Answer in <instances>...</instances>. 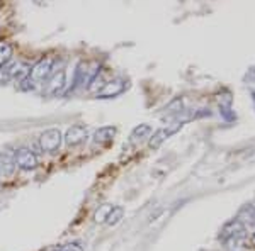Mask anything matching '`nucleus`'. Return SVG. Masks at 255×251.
I'll return each mask as SVG.
<instances>
[{
  "label": "nucleus",
  "instance_id": "obj_1",
  "mask_svg": "<svg viewBox=\"0 0 255 251\" xmlns=\"http://www.w3.org/2000/svg\"><path fill=\"white\" fill-rule=\"evenodd\" d=\"M39 145H41V150L46 151V153H55L61 146V133L58 129L44 131L39 138Z\"/></svg>",
  "mask_w": 255,
  "mask_h": 251
},
{
  "label": "nucleus",
  "instance_id": "obj_3",
  "mask_svg": "<svg viewBox=\"0 0 255 251\" xmlns=\"http://www.w3.org/2000/svg\"><path fill=\"white\" fill-rule=\"evenodd\" d=\"M85 138H87V129H85V126L77 124V126H72L67 131V134H65V143H67L68 146H77V145H80V143H84Z\"/></svg>",
  "mask_w": 255,
  "mask_h": 251
},
{
  "label": "nucleus",
  "instance_id": "obj_11",
  "mask_svg": "<svg viewBox=\"0 0 255 251\" xmlns=\"http://www.w3.org/2000/svg\"><path fill=\"white\" fill-rule=\"evenodd\" d=\"M10 55H12V48L9 44H3V43L0 44V67L10 58Z\"/></svg>",
  "mask_w": 255,
  "mask_h": 251
},
{
  "label": "nucleus",
  "instance_id": "obj_13",
  "mask_svg": "<svg viewBox=\"0 0 255 251\" xmlns=\"http://www.w3.org/2000/svg\"><path fill=\"white\" fill-rule=\"evenodd\" d=\"M60 251H84V248H82L79 243H68V245H65Z\"/></svg>",
  "mask_w": 255,
  "mask_h": 251
},
{
  "label": "nucleus",
  "instance_id": "obj_5",
  "mask_svg": "<svg viewBox=\"0 0 255 251\" xmlns=\"http://www.w3.org/2000/svg\"><path fill=\"white\" fill-rule=\"evenodd\" d=\"M114 134H116V129H114V127H101V129L96 131V134H94V143H99V145L109 143Z\"/></svg>",
  "mask_w": 255,
  "mask_h": 251
},
{
  "label": "nucleus",
  "instance_id": "obj_6",
  "mask_svg": "<svg viewBox=\"0 0 255 251\" xmlns=\"http://www.w3.org/2000/svg\"><path fill=\"white\" fill-rule=\"evenodd\" d=\"M123 88H125V85H123V82H111V84H108L104 88H102V92L99 93V95H101V97L116 95V93L123 92Z\"/></svg>",
  "mask_w": 255,
  "mask_h": 251
},
{
  "label": "nucleus",
  "instance_id": "obj_8",
  "mask_svg": "<svg viewBox=\"0 0 255 251\" xmlns=\"http://www.w3.org/2000/svg\"><path fill=\"white\" fill-rule=\"evenodd\" d=\"M14 171V162L7 155L0 153V175L9 176Z\"/></svg>",
  "mask_w": 255,
  "mask_h": 251
},
{
  "label": "nucleus",
  "instance_id": "obj_10",
  "mask_svg": "<svg viewBox=\"0 0 255 251\" xmlns=\"http://www.w3.org/2000/svg\"><path fill=\"white\" fill-rule=\"evenodd\" d=\"M121 217H123V209L121 207H113V211H111V214L108 216V224L109 226H114V224H118L119 221H121Z\"/></svg>",
  "mask_w": 255,
  "mask_h": 251
},
{
  "label": "nucleus",
  "instance_id": "obj_4",
  "mask_svg": "<svg viewBox=\"0 0 255 251\" xmlns=\"http://www.w3.org/2000/svg\"><path fill=\"white\" fill-rule=\"evenodd\" d=\"M51 67H53V58H46V60H41L38 65H34L32 70L29 72V77L32 80H44L49 72H51Z\"/></svg>",
  "mask_w": 255,
  "mask_h": 251
},
{
  "label": "nucleus",
  "instance_id": "obj_15",
  "mask_svg": "<svg viewBox=\"0 0 255 251\" xmlns=\"http://www.w3.org/2000/svg\"><path fill=\"white\" fill-rule=\"evenodd\" d=\"M56 251H60V250H56Z\"/></svg>",
  "mask_w": 255,
  "mask_h": 251
},
{
  "label": "nucleus",
  "instance_id": "obj_12",
  "mask_svg": "<svg viewBox=\"0 0 255 251\" xmlns=\"http://www.w3.org/2000/svg\"><path fill=\"white\" fill-rule=\"evenodd\" d=\"M146 133H150V127H148L146 124L141 126V127H136V129L133 131V134H131V141H136L138 136L141 138V136H145Z\"/></svg>",
  "mask_w": 255,
  "mask_h": 251
},
{
  "label": "nucleus",
  "instance_id": "obj_9",
  "mask_svg": "<svg viewBox=\"0 0 255 251\" xmlns=\"http://www.w3.org/2000/svg\"><path fill=\"white\" fill-rule=\"evenodd\" d=\"M111 211H113V205H109V204L101 205V207L97 209L94 219H96V222H106V221H108V216L111 214Z\"/></svg>",
  "mask_w": 255,
  "mask_h": 251
},
{
  "label": "nucleus",
  "instance_id": "obj_14",
  "mask_svg": "<svg viewBox=\"0 0 255 251\" xmlns=\"http://www.w3.org/2000/svg\"><path fill=\"white\" fill-rule=\"evenodd\" d=\"M61 82H63V72H61L60 75H56V77H55V80L51 82V87H53L51 90H55L56 87H60V85H61Z\"/></svg>",
  "mask_w": 255,
  "mask_h": 251
},
{
  "label": "nucleus",
  "instance_id": "obj_2",
  "mask_svg": "<svg viewBox=\"0 0 255 251\" xmlns=\"http://www.w3.org/2000/svg\"><path fill=\"white\" fill-rule=\"evenodd\" d=\"M14 165H17L20 170H34L36 165H38V158H36V155L31 150L20 148V150H17V153H15Z\"/></svg>",
  "mask_w": 255,
  "mask_h": 251
},
{
  "label": "nucleus",
  "instance_id": "obj_7",
  "mask_svg": "<svg viewBox=\"0 0 255 251\" xmlns=\"http://www.w3.org/2000/svg\"><path fill=\"white\" fill-rule=\"evenodd\" d=\"M177 127H179V126L170 127V129H160V131H157V133H155V136H153V139L150 141V148H157V146H160V143H162L163 139L167 138V136H170L172 133H175Z\"/></svg>",
  "mask_w": 255,
  "mask_h": 251
}]
</instances>
